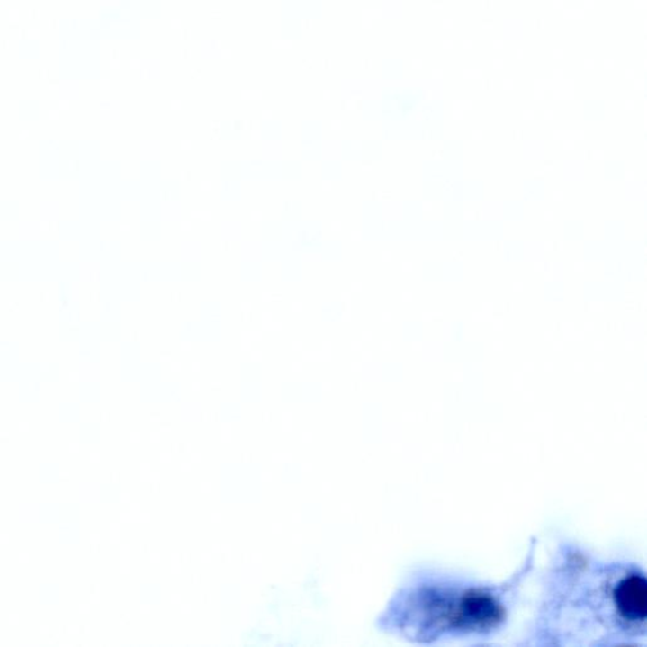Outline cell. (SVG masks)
Returning a JSON list of instances; mask_svg holds the SVG:
<instances>
[{"mask_svg": "<svg viewBox=\"0 0 647 647\" xmlns=\"http://www.w3.org/2000/svg\"><path fill=\"white\" fill-rule=\"evenodd\" d=\"M530 562L502 586L437 573L418 575L396 597L387 625L418 643L486 639L505 626L508 596Z\"/></svg>", "mask_w": 647, "mask_h": 647, "instance_id": "7a4b0ae2", "label": "cell"}, {"mask_svg": "<svg viewBox=\"0 0 647 647\" xmlns=\"http://www.w3.org/2000/svg\"><path fill=\"white\" fill-rule=\"evenodd\" d=\"M548 577L534 645H637L645 640L647 583L636 565L602 562L567 546Z\"/></svg>", "mask_w": 647, "mask_h": 647, "instance_id": "6da1fadb", "label": "cell"}]
</instances>
